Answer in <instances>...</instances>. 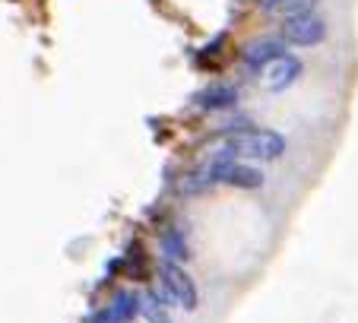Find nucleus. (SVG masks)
Listing matches in <instances>:
<instances>
[{
    "label": "nucleus",
    "instance_id": "obj_8",
    "mask_svg": "<svg viewBox=\"0 0 358 323\" xmlns=\"http://www.w3.org/2000/svg\"><path fill=\"white\" fill-rule=\"evenodd\" d=\"M140 308H143V298L136 295V292H117L115 301L105 310H108L117 323H134L136 317H140Z\"/></svg>",
    "mask_w": 358,
    "mask_h": 323
},
{
    "label": "nucleus",
    "instance_id": "obj_6",
    "mask_svg": "<svg viewBox=\"0 0 358 323\" xmlns=\"http://www.w3.org/2000/svg\"><path fill=\"white\" fill-rule=\"evenodd\" d=\"M301 70H304L301 57H295V54H282L279 61H273L270 67L264 70L266 89H270V92H282V89H289L292 82L301 76Z\"/></svg>",
    "mask_w": 358,
    "mask_h": 323
},
{
    "label": "nucleus",
    "instance_id": "obj_9",
    "mask_svg": "<svg viewBox=\"0 0 358 323\" xmlns=\"http://www.w3.org/2000/svg\"><path fill=\"white\" fill-rule=\"evenodd\" d=\"M257 3L270 16H279V20H292V16H301V13H314V7H317V0H257Z\"/></svg>",
    "mask_w": 358,
    "mask_h": 323
},
{
    "label": "nucleus",
    "instance_id": "obj_1",
    "mask_svg": "<svg viewBox=\"0 0 358 323\" xmlns=\"http://www.w3.org/2000/svg\"><path fill=\"white\" fill-rule=\"evenodd\" d=\"M285 152V136L276 130H248V134L225 140L216 149V159H257V162H276Z\"/></svg>",
    "mask_w": 358,
    "mask_h": 323
},
{
    "label": "nucleus",
    "instance_id": "obj_2",
    "mask_svg": "<svg viewBox=\"0 0 358 323\" xmlns=\"http://www.w3.org/2000/svg\"><path fill=\"white\" fill-rule=\"evenodd\" d=\"M206 181L213 184H225V187H238V190H257L264 187V171L254 165H244L235 159H213L210 168H203Z\"/></svg>",
    "mask_w": 358,
    "mask_h": 323
},
{
    "label": "nucleus",
    "instance_id": "obj_7",
    "mask_svg": "<svg viewBox=\"0 0 358 323\" xmlns=\"http://www.w3.org/2000/svg\"><path fill=\"white\" fill-rule=\"evenodd\" d=\"M238 101V89L235 86H206L203 92H196L194 105L200 111H231Z\"/></svg>",
    "mask_w": 358,
    "mask_h": 323
},
{
    "label": "nucleus",
    "instance_id": "obj_5",
    "mask_svg": "<svg viewBox=\"0 0 358 323\" xmlns=\"http://www.w3.org/2000/svg\"><path fill=\"white\" fill-rule=\"evenodd\" d=\"M285 51V41L282 38H254L248 48L241 51V61L250 73H257V70H266L273 61H279Z\"/></svg>",
    "mask_w": 358,
    "mask_h": 323
},
{
    "label": "nucleus",
    "instance_id": "obj_3",
    "mask_svg": "<svg viewBox=\"0 0 358 323\" xmlns=\"http://www.w3.org/2000/svg\"><path fill=\"white\" fill-rule=\"evenodd\" d=\"M159 279H162V289H165V298H169V301H175L181 310H194L196 308L200 292H196L194 276H190L181 263L162 260L159 263Z\"/></svg>",
    "mask_w": 358,
    "mask_h": 323
},
{
    "label": "nucleus",
    "instance_id": "obj_4",
    "mask_svg": "<svg viewBox=\"0 0 358 323\" xmlns=\"http://www.w3.org/2000/svg\"><path fill=\"white\" fill-rule=\"evenodd\" d=\"M279 38H282L285 45L314 48L327 38V22L317 10H314V13L292 16V20H282V26H279Z\"/></svg>",
    "mask_w": 358,
    "mask_h": 323
},
{
    "label": "nucleus",
    "instance_id": "obj_10",
    "mask_svg": "<svg viewBox=\"0 0 358 323\" xmlns=\"http://www.w3.org/2000/svg\"><path fill=\"white\" fill-rule=\"evenodd\" d=\"M162 250H165V260H171V263L187 260V241H184V235L175 229H169L162 235Z\"/></svg>",
    "mask_w": 358,
    "mask_h": 323
},
{
    "label": "nucleus",
    "instance_id": "obj_11",
    "mask_svg": "<svg viewBox=\"0 0 358 323\" xmlns=\"http://www.w3.org/2000/svg\"><path fill=\"white\" fill-rule=\"evenodd\" d=\"M140 314L146 317L149 323H171L169 320V310H165V304H162V298H156V295H146V298H143Z\"/></svg>",
    "mask_w": 358,
    "mask_h": 323
}]
</instances>
